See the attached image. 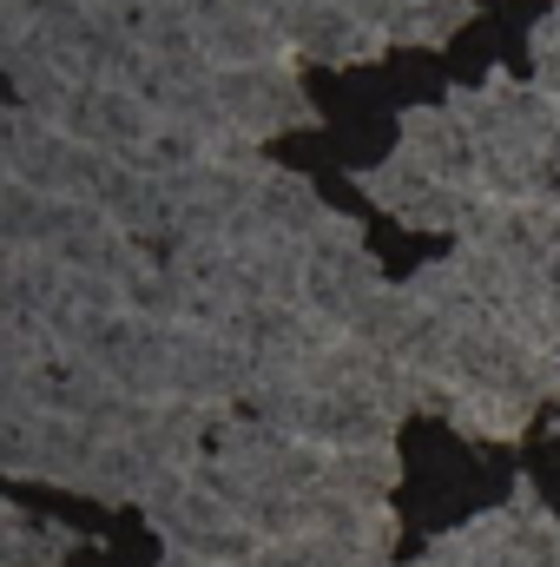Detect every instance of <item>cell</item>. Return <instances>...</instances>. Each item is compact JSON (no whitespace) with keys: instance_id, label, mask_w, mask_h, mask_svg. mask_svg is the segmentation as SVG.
<instances>
[{"instance_id":"obj_1","label":"cell","mask_w":560,"mask_h":567,"mask_svg":"<svg viewBox=\"0 0 560 567\" xmlns=\"http://www.w3.org/2000/svg\"><path fill=\"white\" fill-rule=\"evenodd\" d=\"M152 535L185 555V561H205V567H251L265 555V542L245 528L238 502L211 482V468H191V475H165L152 495L139 502Z\"/></svg>"},{"instance_id":"obj_2","label":"cell","mask_w":560,"mask_h":567,"mask_svg":"<svg viewBox=\"0 0 560 567\" xmlns=\"http://www.w3.org/2000/svg\"><path fill=\"white\" fill-rule=\"evenodd\" d=\"M211 93H218V113H225L251 145H265L271 133H290V126H310V120H317V106H310L297 66H245V73H218Z\"/></svg>"},{"instance_id":"obj_3","label":"cell","mask_w":560,"mask_h":567,"mask_svg":"<svg viewBox=\"0 0 560 567\" xmlns=\"http://www.w3.org/2000/svg\"><path fill=\"white\" fill-rule=\"evenodd\" d=\"M198 53L218 73H245V66H297L290 40L271 13L245 7V0H205L198 7Z\"/></svg>"},{"instance_id":"obj_4","label":"cell","mask_w":560,"mask_h":567,"mask_svg":"<svg viewBox=\"0 0 560 567\" xmlns=\"http://www.w3.org/2000/svg\"><path fill=\"white\" fill-rule=\"evenodd\" d=\"M376 297H383V271H376L370 245H317V251H310L303 303H310L323 323H336V330L350 337V323H356Z\"/></svg>"},{"instance_id":"obj_5","label":"cell","mask_w":560,"mask_h":567,"mask_svg":"<svg viewBox=\"0 0 560 567\" xmlns=\"http://www.w3.org/2000/svg\"><path fill=\"white\" fill-rule=\"evenodd\" d=\"M93 205L126 231V238H172V205H165V185L158 178H145V172H126V165H106V178H100V192H93Z\"/></svg>"},{"instance_id":"obj_6","label":"cell","mask_w":560,"mask_h":567,"mask_svg":"<svg viewBox=\"0 0 560 567\" xmlns=\"http://www.w3.org/2000/svg\"><path fill=\"white\" fill-rule=\"evenodd\" d=\"M435 416H448L455 435H475V442H515L535 423V403L501 390H435Z\"/></svg>"},{"instance_id":"obj_7","label":"cell","mask_w":560,"mask_h":567,"mask_svg":"<svg viewBox=\"0 0 560 567\" xmlns=\"http://www.w3.org/2000/svg\"><path fill=\"white\" fill-rule=\"evenodd\" d=\"M258 218L271 225V231H283L290 245H317L323 238V225H330V205L317 198V185L310 178H297V172H271L265 178V192H258Z\"/></svg>"},{"instance_id":"obj_8","label":"cell","mask_w":560,"mask_h":567,"mask_svg":"<svg viewBox=\"0 0 560 567\" xmlns=\"http://www.w3.org/2000/svg\"><path fill=\"white\" fill-rule=\"evenodd\" d=\"M7 542H0V567H40V561H66L73 548H80V535L73 528H60V522H33L20 502H7Z\"/></svg>"},{"instance_id":"obj_9","label":"cell","mask_w":560,"mask_h":567,"mask_svg":"<svg viewBox=\"0 0 560 567\" xmlns=\"http://www.w3.org/2000/svg\"><path fill=\"white\" fill-rule=\"evenodd\" d=\"M475 20V0H409L390 20V47H442Z\"/></svg>"},{"instance_id":"obj_10","label":"cell","mask_w":560,"mask_h":567,"mask_svg":"<svg viewBox=\"0 0 560 567\" xmlns=\"http://www.w3.org/2000/svg\"><path fill=\"white\" fill-rule=\"evenodd\" d=\"M528 66H535V73H528V86H535L541 100H554V106H560V0L535 20V27H528Z\"/></svg>"}]
</instances>
